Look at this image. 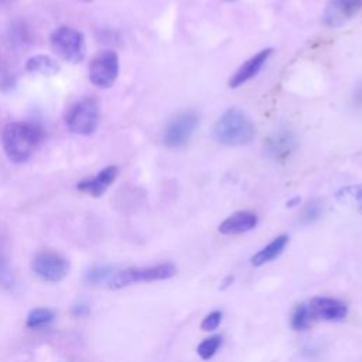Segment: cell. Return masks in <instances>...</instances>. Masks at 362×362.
<instances>
[{"mask_svg":"<svg viewBox=\"0 0 362 362\" xmlns=\"http://www.w3.org/2000/svg\"><path fill=\"white\" fill-rule=\"evenodd\" d=\"M43 129L35 122L8 123L2 133L6 156L13 163H26L43 140Z\"/></svg>","mask_w":362,"mask_h":362,"instance_id":"1","label":"cell"},{"mask_svg":"<svg viewBox=\"0 0 362 362\" xmlns=\"http://www.w3.org/2000/svg\"><path fill=\"white\" fill-rule=\"evenodd\" d=\"M256 136V126L251 116L239 109L225 111L214 126V139L228 147L249 144Z\"/></svg>","mask_w":362,"mask_h":362,"instance_id":"2","label":"cell"},{"mask_svg":"<svg viewBox=\"0 0 362 362\" xmlns=\"http://www.w3.org/2000/svg\"><path fill=\"white\" fill-rule=\"evenodd\" d=\"M177 273V268L173 263H157L143 268H127L115 273L109 280L112 290H120L136 283H150L171 279Z\"/></svg>","mask_w":362,"mask_h":362,"instance_id":"3","label":"cell"},{"mask_svg":"<svg viewBox=\"0 0 362 362\" xmlns=\"http://www.w3.org/2000/svg\"><path fill=\"white\" fill-rule=\"evenodd\" d=\"M101 122V108L95 98L77 101L65 113V125L71 133L89 136L95 133Z\"/></svg>","mask_w":362,"mask_h":362,"instance_id":"4","label":"cell"},{"mask_svg":"<svg viewBox=\"0 0 362 362\" xmlns=\"http://www.w3.org/2000/svg\"><path fill=\"white\" fill-rule=\"evenodd\" d=\"M51 49L53 51L67 63L78 64L85 58L87 43L85 36L73 27H58L51 35Z\"/></svg>","mask_w":362,"mask_h":362,"instance_id":"5","label":"cell"},{"mask_svg":"<svg viewBox=\"0 0 362 362\" xmlns=\"http://www.w3.org/2000/svg\"><path fill=\"white\" fill-rule=\"evenodd\" d=\"M200 125V115L194 111H186L175 115L164 129L163 143L167 147L178 149L186 146Z\"/></svg>","mask_w":362,"mask_h":362,"instance_id":"6","label":"cell"},{"mask_svg":"<svg viewBox=\"0 0 362 362\" xmlns=\"http://www.w3.org/2000/svg\"><path fill=\"white\" fill-rule=\"evenodd\" d=\"M297 147L299 140L296 133L287 126H280L265 139L263 153L269 160L283 163L296 153Z\"/></svg>","mask_w":362,"mask_h":362,"instance_id":"7","label":"cell"},{"mask_svg":"<svg viewBox=\"0 0 362 362\" xmlns=\"http://www.w3.org/2000/svg\"><path fill=\"white\" fill-rule=\"evenodd\" d=\"M32 268L42 280L58 283L67 277L70 262L54 251H42L35 256Z\"/></svg>","mask_w":362,"mask_h":362,"instance_id":"8","label":"cell"},{"mask_svg":"<svg viewBox=\"0 0 362 362\" xmlns=\"http://www.w3.org/2000/svg\"><path fill=\"white\" fill-rule=\"evenodd\" d=\"M119 75V57L112 50H104L89 65V81L98 88H111Z\"/></svg>","mask_w":362,"mask_h":362,"instance_id":"9","label":"cell"},{"mask_svg":"<svg viewBox=\"0 0 362 362\" xmlns=\"http://www.w3.org/2000/svg\"><path fill=\"white\" fill-rule=\"evenodd\" d=\"M361 11L362 0H330L323 13V22L327 27L338 29L347 25Z\"/></svg>","mask_w":362,"mask_h":362,"instance_id":"10","label":"cell"},{"mask_svg":"<svg viewBox=\"0 0 362 362\" xmlns=\"http://www.w3.org/2000/svg\"><path fill=\"white\" fill-rule=\"evenodd\" d=\"M308 310L313 320L342 321L348 316V306L342 300L317 296L308 301Z\"/></svg>","mask_w":362,"mask_h":362,"instance_id":"11","label":"cell"},{"mask_svg":"<svg viewBox=\"0 0 362 362\" xmlns=\"http://www.w3.org/2000/svg\"><path fill=\"white\" fill-rule=\"evenodd\" d=\"M272 54H273V49H263L259 53H256L255 56H252L249 60H246L231 77L230 87L239 88L244 84H246L248 81H251L252 78H255L262 71L265 64L269 61Z\"/></svg>","mask_w":362,"mask_h":362,"instance_id":"12","label":"cell"},{"mask_svg":"<svg viewBox=\"0 0 362 362\" xmlns=\"http://www.w3.org/2000/svg\"><path fill=\"white\" fill-rule=\"evenodd\" d=\"M118 174H119V168L116 166H108L104 170H101L95 177L82 180L81 183H78L77 189L84 194L99 199L115 183Z\"/></svg>","mask_w":362,"mask_h":362,"instance_id":"13","label":"cell"},{"mask_svg":"<svg viewBox=\"0 0 362 362\" xmlns=\"http://www.w3.org/2000/svg\"><path fill=\"white\" fill-rule=\"evenodd\" d=\"M259 218L251 211H238L221 223L218 231L223 235H239L256 228Z\"/></svg>","mask_w":362,"mask_h":362,"instance_id":"14","label":"cell"},{"mask_svg":"<svg viewBox=\"0 0 362 362\" xmlns=\"http://www.w3.org/2000/svg\"><path fill=\"white\" fill-rule=\"evenodd\" d=\"M289 245V235L282 234L279 237H276L272 242H269L265 248H262L259 252H256L252 258H251V263L255 268H261L266 263L273 262L275 259H277L286 249V246Z\"/></svg>","mask_w":362,"mask_h":362,"instance_id":"15","label":"cell"},{"mask_svg":"<svg viewBox=\"0 0 362 362\" xmlns=\"http://www.w3.org/2000/svg\"><path fill=\"white\" fill-rule=\"evenodd\" d=\"M0 286L9 292H13L18 286L16 275L11 265L9 248L2 235H0Z\"/></svg>","mask_w":362,"mask_h":362,"instance_id":"16","label":"cell"},{"mask_svg":"<svg viewBox=\"0 0 362 362\" xmlns=\"http://www.w3.org/2000/svg\"><path fill=\"white\" fill-rule=\"evenodd\" d=\"M5 39L11 47L20 50V49H26L32 44L33 35H32V30L27 26V23L18 20L9 26V29L6 30Z\"/></svg>","mask_w":362,"mask_h":362,"instance_id":"17","label":"cell"},{"mask_svg":"<svg viewBox=\"0 0 362 362\" xmlns=\"http://www.w3.org/2000/svg\"><path fill=\"white\" fill-rule=\"evenodd\" d=\"M26 70L32 74L39 75H56L60 73L61 67L54 58L44 54H39L27 60Z\"/></svg>","mask_w":362,"mask_h":362,"instance_id":"18","label":"cell"},{"mask_svg":"<svg viewBox=\"0 0 362 362\" xmlns=\"http://www.w3.org/2000/svg\"><path fill=\"white\" fill-rule=\"evenodd\" d=\"M335 197L341 204L352 207L362 214V185L342 187L337 192Z\"/></svg>","mask_w":362,"mask_h":362,"instance_id":"19","label":"cell"},{"mask_svg":"<svg viewBox=\"0 0 362 362\" xmlns=\"http://www.w3.org/2000/svg\"><path fill=\"white\" fill-rule=\"evenodd\" d=\"M56 320V313L47 307H39L29 313L26 325L29 328H43L50 325Z\"/></svg>","mask_w":362,"mask_h":362,"instance_id":"20","label":"cell"},{"mask_svg":"<svg viewBox=\"0 0 362 362\" xmlns=\"http://www.w3.org/2000/svg\"><path fill=\"white\" fill-rule=\"evenodd\" d=\"M311 320L313 318H311L308 306L306 303H301L294 308L290 318V324L294 331H307L310 328Z\"/></svg>","mask_w":362,"mask_h":362,"instance_id":"21","label":"cell"},{"mask_svg":"<svg viewBox=\"0 0 362 362\" xmlns=\"http://www.w3.org/2000/svg\"><path fill=\"white\" fill-rule=\"evenodd\" d=\"M323 213H324V206L321 201L318 200L308 201L300 214V224L301 225L316 224L321 218Z\"/></svg>","mask_w":362,"mask_h":362,"instance_id":"22","label":"cell"},{"mask_svg":"<svg viewBox=\"0 0 362 362\" xmlns=\"http://www.w3.org/2000/svg\"><path fill=\"white\" fill-rule=\"evenodd\" d=\"M221 345H223V337L211 335L200 342V345L197 347V354L203 361H210L218 352Z\"/></svg>","mask_w":362,"mask_h":362,"instance_id":"23","label":"cell"},{"mask_svg":"<svg viewBox=\"0 0 362 362\" xmlns=\"http://www.w3.org/2000/svg\"><path fill=\"white\" fill-rule=\"evenodd\" d=\"M111 275H112L111 266H94L87 272L85 280L91 285H99V283L108 280L111 277Z\"/></svg>","mask_w":362,"mask_h":362,"instance_id":"24","label":"cell"},{"mask_svg":"<svg viewBox=\"0 0 362 362\" xmlns=\"http://www.w3.org/2000/svg\"><path fill=\"white\" fill-rule=\"evenodd\" d=\"M221 321H223V311L214 310V311H211L210 314H207V316L204 317V320L201 321V330H203V331H207V332L216 331V330L220 327Z\"/></svg>","mask_w":362,"mask_h":362,"instance_id":"25","label":"cell"},{"mask_svg":"<svg viewBox=\"0 0 362 362\" xmlns=\"http://www.w3.org/2000/svg\"><path fill=\"white\" fill-rule=\"evenodd\" d=\"M89 311H91V307L85 301H80V303L74 304L71 308V313L74 317H87L89 314Z\"/></svg>","mask_w":362,"mask_h":362,"instance_id":"26","label":"cell"},{"mask_svg":"<svg viewBox=\"0 0 362 362\" xmlns=\"http://www.w3.org/2000/svg\"><path fill=\"white\" fill-rule=\"evenodd\" d=\"M351 102H352V106L355 109H362V84H358L352 92V96H351Z\"/></svg>","mask_w":362,"mask_h":362,"instance_id":"27","label":"cell"},{"mask_svg":"<svg viewBox=\"0 0 362 362\" xmlns=\"http://www.w3.org/2000/svg\"><path fill=\"white\" fill-rule=\"evenodd\" d=\"M234 280H235V277L232 276V275H228L224 280H223V283H221V290H225V289H228L230 286H232V283H234Z\"/></svg>","mask_w":362,"mask_h":362,"instance_id":"28","label":"cell"},{"mask_svg":"<svg viewBox=\"0 0 362 362\" xmlns=\"http://www.w3.org/2000/svg\"><path fill=\"white\" fill-rule=\"evenodd\" d=\"M300 204V199L299 197H293V199H290L287 203H286V207L287 208H294V207H297Z\"/></svg>","mask_w":362,"mask_h":362,"instance_id":"29","label":"cell"},{"mask_svg":"<svg viewBox=\"0 0 362 362\" xmlns=\"http://www.w3.org/2000/svg\"><path fill=\"white\" fill-rule=\"evenodd\" d=\"M82 2H91V0H82Z\"/></svg>","mask_w":362,"mask_h":362,"instance_id":"30","label":"cell"},{"mask_svg":"<svg viewBox=\"0 0 362 362\" xmlns=\"http://www.w3.org/2000/svg\"><path fill=\"white\" fill-rule=\"evenodd\" d=\"M230 2H234V0H230Z\"/></svg>","mask_w":362,"mask_h":362,"instance_id":"31","label":"cell"}]
</instances>
